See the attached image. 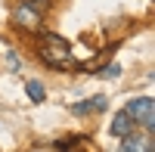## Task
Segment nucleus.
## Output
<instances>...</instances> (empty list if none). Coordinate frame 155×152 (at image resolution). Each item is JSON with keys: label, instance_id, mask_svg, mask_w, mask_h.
<instances>
[{"label": "nucleus", "instance_id": "f257e3e1", "mask_svg": "<svg viewBox=\"0 0 155 152\" xmlns=\"http://www.w3.org/2000/svg\"><path fill=\"white\" fill-rule=\"evenodd\" d=\"M37 56L50 68H71L74 65V53H71L68 41L53 34V31H41V37H37Z\"/></svg>", "mask_w": 155, "mask_h": 152}, {"label": "nucleus", "instance_id": "f03ea898", "mask_svg": "<svg viewBox=\"0 0 155 152\" xmlns=\"http://www.w3.org/2000/svg\"><path fill=\"white\" fill-rule=\"evenodd\" d=\"M124 112L134 118V124H143L146 134H152V124H155V103H152L149 96H137V99H130Z\"/></svg>", "mask_w": 155, "mask_h": 152}, {"label": "nucleus", "instance_id": "7ed1b4c3", "mask_svg": "<svg viewBox=\"0 0 155 152\" xmlns=\"http://www.w3.org/2000/svg\"><path fill=\"white\" fill-rule=\"evenodd\" d=\"M12 22H16L19 28H25V31H37L41 28V12L31 9V6H25V3H19L16 9H12Z\"/></svg>", "mask_w": 155, "mask_h": 152}, {"label": "nucleus", "instance_id": "20e7f679", "mask_svg": "<svg viewBox=\"0 0 155 152\" xmlns=\"http://www.w3.org/2000/svg\"><path fill=\"white\" fill-rule=\"evenodd\" d=\"M121 152H155V146H152V134H127Z\"/></svg>", "mask_w": 155, "mask_h": 152}, {"label": "nucleus", "instance_id": "39448f33", "mask_svg": "<svg viewBox=\"0 0 155 152\" xmlns=\"http://www.w3.org/2000/svg\"><path fill=\"white\" fill-rule=\"evenodd\" d=\"M134 127H137V124H134V118H130V115H127V112L121 109L118 115L112 118V127H109V131H112L115 137H121V140H124L127 134H134Z\"/></svg>", "mask_w": 155, "mask_h": 152}, {"label": "nucleus", "instance_id": "423d86ee", "mask_svg": "<svg viewBox=\"0 0 155 152\" xmlns=\"http://www.w3.org/2000/svg\"><path fill=\"white\" fill-rule=\"evenodd\" d=\"M106 109V96H93V99H87V103H78L74 112L78 115H87V112H102Z\"/></svg>", "mask_w": 155, "mask_h": 152}, {"label": "nucleus", "instance_id": "0eeeda50", "mask_svg": "<svg viewBox=\"0 0 155 152\" xmlns=\"http://www.w3.org/2000/svg\"><path fill=\"white\" fill-rule=\"evenodd\" d=\"M25 93H28V96L34 99V103H41V99L47 96V93H44V87L37 84V81H28V84H25Z\"/></svg>", "mask_w": 155, "mask_h": 152}, {"label": "nucleus", "instance_id": "6e6552de", "mask_svg": "<svg viewBox=\"0 0 155 152\" xmlns=\"http://www.w3.org/2000/svg\"><path fill=\"white\" fill-rule=\"evenodd\" d=\"M59 149H62V152H81V143H78V140H62Z\"/></svg>", "mask_w": 155, "mask_h": 152}, {"label": "nucleus", "instance_id": "1a4fd4ad", "mask_svg": "<svg viewBox=\"0 0 155 152\" xmlns=\"http://www.w3.org/2000/svg\"><path fill=\"white\" fill-rule=\"evenodd\" d=\"M19 3L31 6V9H37V12H44V9H47V0H19Z\"/></svg>", "mask_w": 155, "mask_h": 152}, {"label": "nucleus", "instance_id": "9d476101", "mask_svg": "<svg viewBox=\"0 0 155 152\" xmlns=\"http://www.w3.org/2000/svg\"><path fill=\"white\" fill-rule=\"evenodd\" d=\"M3 62H6V65H9V68H19V56H16V53H12V50H9V53L3 56Z\"/></svg>", "mask_w": 155, "mask_h": 152}, {"label": "nucleus", "instance_id": "9b49d317", "mask_svg": "<svg viewBox=\"0 0 155 152\" xmlns=\"http://www.w3.org/2000/svg\"><path fill=\"white\" fill-rule=\"evenodd\" d=\"M121 68L118 65H106V68H102V74H106V78H115V74H118Z\"/></svg>", "mask_w": 155, "mask_h": 152}]
</instances>
